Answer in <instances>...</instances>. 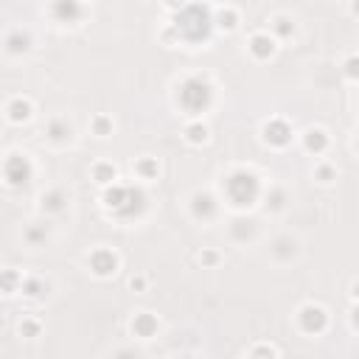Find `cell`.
Segmentation results:
<instances>
[{
  "mask_svg": "<svg viewBox=\"0 0 359 359\" xmlns=\"http://www.w3.org/2000/svg\"><path fill=\"white\" fill-rule=\"evenodd\" d=\"M286 132H289V129H286L284 124H272V127H267V137H272V141H278V143L286 141Z\"/></svg>",
  "mask_w": 359,
  "mask_h": 359,
  "instance_id": "obj_4",
  "label": "cell"
},
{
  "mask_svg": "<svg viewBox=\"0 0 359 359\" xmlns=\"http://www.w3.org/2000/svg\"><path fill=\"white\" fill-rule=\"evenodd\" d=\"M9 112H11V121H23V118H28V101L17 98L14 104L9 107Z\"/></svg>",
  "mask_w": 359,
  "mask_h": 359,
  "instance_id": "obj_3",
  "label": "cell"
},
{
  "mask_svg": "<svg viewBox=\"0 0 359 359\" xmlns=\"http://www.w3.org/2000/svg\"><path fill=\"white\" fill-rule=\"evenodd\" d=\"M200 137H202V141H205V127H194V129H191V141H200Z\"/></svg>",
  "mask_w": 359,
  "mask_h": 359,
  "instance_id": "obj_6",
  "label": "cell"
},
{
  "mask_svg": "<svg viewBox=\"0 0 359 359\" xmlns=\"http://www.w3.org/2000/svg\"><path fill=\"white\" fill-rule=\"evenodd\" d=\"M28 177H31V166L26 163L23 157H9L6 160V180H9L11 185H23L28 183Z\"/></svg>",
  "mask_w": 359,
  "mask_h": 359,
  "instance_id": "obj_1",
  "label": "cell"
},
{
  "mask_svg": "<svg viewBox=\"0 0 359 359\" xmlns=\"http://www.w3.org/2000/svg\"><path fill=\"white\" fill-rule=\"evenodd\" d=\"M323 132H309V149H323Z\"/></svg>",
  "mask_w": 359,
  "mask_h": 359,
  "instance_id": "obj_5",
  "label": "cell"
},
{
  "mask_svg": "<svg viewBox=\"0 0 359 359\" xmlns=\"http://www.w3.org/2000/svg\"><path fill=\"white\" fill-rule=\"evenodd\" d=\"M93 267H95V272H98V275H107L112 267H115V255H110V253L93 255Z\"/></svg>",
  "mask_w": 359,
  "mask_h": 359,
  "instance_id": "obj_2",
  "label": "cell"
}]
</instances>
